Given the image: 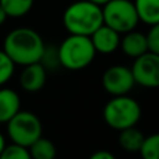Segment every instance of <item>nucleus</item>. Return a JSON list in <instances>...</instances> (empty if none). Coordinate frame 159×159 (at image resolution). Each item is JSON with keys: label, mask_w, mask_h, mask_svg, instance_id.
I'll return each instance as SVG.
<instances>
[{"label": "nucleus", "mask_w": 159, "mask_h": 159, "mask_svg": "<svg viewBox=\"0 0 159 159\" xmlns=\"http://www.w3.org/2000/svg\"><path fill=\"white\" fill-rule=\"evenodd\" d=\"M48 71L39 61L24 66V70L20 74V85L27 92H36L42 89L46 82Z\"/></svg>", "instance_id": "nucleus-10"}, {"label": "nucleus", "mask_w": 159, "mask_h": 159, "mask_svg": "<svg viewBox=\"0 0 159 159\" xmlns=\"http://www.w3.org/2000/svg\"><path fill=\"white\" fill-rule=\"evenodd\" d=\"M134 82L144 88L159 87V55L147 52L135 57L131 66Z\"/></svg>", "instance_id": "nucleus-7"}, {"label": "nucleus", "mask_w": 159, "mask_h": 159, "mask_svg": "<svg viewBox=\"0 0 159 159\" xmlns=\"http://www.w3.org/2000/svg\"><path fill=\"white\" fill-rule=\"evenodd\" d=\"M45 49V42L35 30L28 27L16 28L4 38L3 50L14 64L27 66L39 61Z\"/></svg>", "instance_id": "nucleus-1"}, {"label": "nucleus", "mask_w": 159, "mask_h": 159, "mask_svg": "<svg viewBox=\"0 0 159 159\" xmlns=\"http://www.w3.org/2000/svg\"><path fill=\"white\" fill-rule=\"evenodd\" d=\"M0 6L6 11L7 17L20 18L31 11L34 0H0Z\"/></svg>", "instance_id": "nucleus-16"}, {"label": "nucleus", "mask_w": 159, "mask_h": 159, "mask_svg": "<svg viewBox=\"0 0 159 159\" xmlns=\"http://www.w3.org/2000/svg\"><path fill=\"white\" fill-rule=\"evenodd\" d=\"M138 20L147 25L159 24V0H134Z\"/></svg>", "instance_id": "nucleus-13"}, {"label": "nucleus", "mask_w": 159, "mask_h": 159, "mask_svg": "<svg viewBox=\"0 0 159 159\" xmlns=\"http://www.w3.org/2000/svg\"><path fill=\"white\" fill-rule=\"evenodd\" d=\"M138 152L143 159H159V135L151 134L144 138Z\"/></svg>", "instance_id": "nucleus-17"}, {"label": "nucleus", "mask_w": 159, "mask_h": 159, "mask_svg": "<svg viewBox=\"0 0 159 159\" xmlns=\"http://www.w3.org/2000/svg\"><path fill=\"white\" fill-rule=\"evenodd\" d=\"M145 39H147V48H148V52L159 55V24L151 25L148 34L145 35Z\"/></svg>", "instance_id": "nucleus-21"}, {"label": "nucleus", "mask_w": 159, "mask_h": 159, "mask_svg": "<svg viewBox=\"0 0 159 159\" xmlns=\"http://www.w3.org/2000/svg\"><path fill=\"white\" fill-rule=\"evenodd\" d=\"M7 134L13 144L28 147L42 137V123L32 112H18L7 121Z\"/></svg>", "instance_id": "nucleus-6"}, {"label": "nucleus", "mask_w": 159, "mask_h": 159, "mask_svg": "<svg viewBox=\"0 0 159 159\" xmlns=\"http://www.w3.org/2000/svg\"><path fill=\"white\" fill-rule=\"evenodd\" d=\"M89 2L95 3V4H99V6H103L106 2H109V0H89Z\"/></svg>", "instance_id": "nucleus-25"}, {"label": "nucleus", "mask_w": 159, "mask_h": 159, "mask_svg": "<svg viewBox=\"0 0 159 159\" xmlns=\"http://www.w3.org/2000/svg\"><path fill=\"white\" fill-rule=\"evenodd\" d=\"M91 42L96 53L102 55H110L113 53L120 45V34L116 32L110 27L102 24L91 34Z\"/></svg>", "instance_id": "nucleus-9"}, {"label": "nucleus", "mask_w": 159, "mask_h": 159, "mask_svg": "<svg viewBox=\"0 0 159 159\" xmlns=\"http://www.w3.org/2000/svg\"><path fill=\"white\" fill-rule=\"evenodd\" d=\"M14 66H16V64L6 55L4 50H0V87L4 85L8 80L13 77Z\"/></svg>", "instance_id": "nucleus-20"}, {"label": "nucleus", "mask_w": 159, "mask_h": 159, "mask_svg": "<svg viewBox=\"0 0 159 159\" xmlns=\"http://www.w3.org/2000/svg\"><path fill=\"white\" fill-rule=\"evenodd\" d=\"M6 20H7V14H6V11L3 10V7L0 6V25L4 24Z\"/></svg>", "instance_id": "nucleus-23"}, {"label": "nucleus", "mask_w": 159, "mask_h": 159, "mask_svg": "<svg viewBox=\"0 0 159 159\" xmlns=\"http://www.w3.org/2000/svg\"><path fill=\"white\" fill-rule=\"evenodd\" d=\"M102 24V6L89 0H77L63 13V25L71 35L91 36V34Z\"/></svg>", "instance_id": "nucleus-2"}, {"label": "nucleus", "mask_w": 159, "mask_h": 159, "mask_svg": "<svg viewBox=\"0 0 159 159\" xmlns=\"http://www.w3.org/2000/svg\"><path fill=\"white\" fill-rule=\"evenodd\" d=\"M105 91L113 96L127 95L135 85L131 70L126 66H112L102 75Z\"/></svg>", "instance_id": "nucleus-8"}, {"label": "nucleus", "mask_w": 159, "mask_h": 159, "mask_svg": "<svg viewBox=\"0 0 159 159\" xmlns=\"http://www.w3.org/2000/svg\"><path fill=\"white\" fill-rule=\"evenodd\" d=\"M89 159H116V157L109 151H105V149H101V151L93 152L89 157Z\"/></svg>", "instance_id": "nucleus-22"}, {"label": "nucleus", "mask_w": 159, "mask_h": 159, "mask_svg": "<svg viewBox=\"0 0 159 159\" xmlns=\"http://www.w3.org/2000/svg\"><path fill=\"white\" fill-rule=\"evenodd\" d=\"M21 99L11 88H0V123H7L20 110Z\"/></svg>", "instance_id": "nucleus-12"}, {"label": "nucleus", "mask_w": 159, "mask_h": 159, "mask_svg": "<svg viewBox=\"0 0 159 159\" xmlns=\"http://www.w3.org/2000/svg\"><path fill=\"white\" fill-rule=\"evenodd\" d=\"M119 46L121 48L124 55H127L129 57H133V59L148 52L145 35L135 30L124 34L123 38H120V45Z\"/></svg>", "instance_id": "nucleus-11"}, {"label": "nucleus", "mask_w": 159, "mask_h": 159, "mask_svg": "<svg viewBox=\"0 0 159 159\" xmlns=\"http://www.w3.org/2000/svg\"><path fill=\"white\" fill-rule=\"evenodd\" d=\"M141 119V106L127 95L113 96L103 107V120L110 129L121 131L134 127Z\"/></svg>", "instance_id": "nucleus-4"}, {"label": "nucleus", "mask_w": 159, "mask_h": 159, "mask_svg": "<svg viewBox=\"0 0 159 159\" xmlns=\"http://www.w3.org/2000/svg\"><path fill=\"white\" fill-rule=\"evenodd\" d=\"M28 151L32 159H55L56 158V147L50 140L39 137L35 143L28 147Z\"/></svg>", "instance_id": "nucleus-15"}, {"label": "nucleus", "mask_w": 159, "mask_h": 159, "mask_svg": "<svg viewBox=\"0 0 159 159\" xmlns=\"http://www.w3.org/2000/svg\"><path fill=\"white\" fill-rule=\"evenodd\" d=\"M60 66L67 70H82L88 67L95 59V49L89 36L70 34L57 48Z\"/></svg>", "instance_id": "nucleus-3"}, {"label": "nucleus", "mask_w": 159, "mask_h": 159, "mask_svg": "<svg viewBox=\"0 0 159 159\" xmlns=\"http://www.w3.org/2000/svg\"><path fill=\"white\" fill-rule=\"evenodd\" d=\"M103 24L119 34H126L135 30L140 22L131 0H109L102 6Z\"/></svg>", "instance_id": "nucleus-5"}, {"label": "nucleus", "mask_w": 159, "mask_h": 159, "mask_svg": "<svg viewBox=\"0 0 159 159\" xmlns=\"http://www.w3.org/2000/svg\"><path fill=\"white\" fill-rule=\"evenodd\" d=\"M144 134L140 131V130L134 127H129V129H124L120 131V135H119V144L120 147L127 152H138L141 144L144 141Z\"/></svg>", "instance_id": "nucleus-14"}, {"label": "nucleus", "mask_w": 159, "mask_h": 159, "mask_svg": "<svg viewBox=\"0 0 159 159\" xmlns=\"http://www.w3.org/2000/svg\"><path fill=\"white\" fill-rule=\"evenodd\" d=\"M39 63L45 67L46 71L49 70H56L57 67H60V61H59V53L56 46H46L42 52V56L39 59Z\"/></svg>", "instance_id": "nucleus-18"}, {"label": "nucleus", "mask_w": 159, "mask_h": 159, "mask_svg": "<svg viewBox=\"0 0 159 159\" xmlns=\"http://www.w3.org/2000/svg\"><path fill=\"white\" fill-rule=\"evenodd\" d=\"M0 159H32L30 155V151L25 147H20L16 144L6 145L4 149L0 154Z\"/></svg>", "instance_id": "nucleus-19"}, {"label": "nucleus", "mask_w": 159, "mask_h": 159, "mask_svg": "<svg viewBox=\"0 0 159 159\" xmlns=\"http://www.w3.org/2000/svg\"><path fill=\"white\" fill-rule=\"evenodd\" d=\"M4 147H6V140H4V137H3V134L0 133V154H2V151L4 149Z\"/></svg>", "instance_id": "nucleus-24"}]
</instances>
